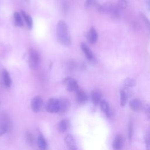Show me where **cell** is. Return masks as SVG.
<instances>
[{
	"mask_svg": "<svg viewBox=\"0 0 150 150\" xmlns=\"http://www.w3.org/2000/svg\"><path fill=\"white\" fill-rule=\"evenodd\" d=\"M56 36L58 41L63 45L68 46L71 44V38L68 32L66 23L59 21L56 26Z\"/></svg>",
	"mask_w": 150,
	"mask_h": 150,
	"instance_id": "1",
	"label": "cell"
},
{
	"mask_svg": "<svg viewBox=\"0 0 150 150\" xmlns=\"http://www.w3.org/2000/svg\"><path fill=\"white\" fill-rule=\"evenodd\" d=\"M46 109L50 113H57L60 109V101L56 98H50L48 100Z\"/></svg>",
	"mask_w": 150,
	"mask_h": 150,
	"instance_id": "2",
	"label": "cell"
},
{
	"mask_svg": "<svg viewBox=\"0 0 150 150\" xmlns=\"http://www.w3.org/2000/svg\"><path fill=\"white\" fill-rule=\"evenodd\" d=\"M63 84L69 91L77 92L79 89L77 82L72 77H67L63 80Z\"/></svg>",
	"mask_w": 150,
	"mask_h": 150,
	"instance_id": "3",
	"label": "cell"
},
{
	"mask_svg": "<svg viewBox=\"0 0 150 150\" xmlns=\"http://www.w3.org/2000/svg\"><path fill=\"white\" fill-rule=\"evenodd\" d=\"M39 61V55L36 50L32 49L29 52L28 63L31 68H35L38 65Z\"/></svg>",
	"mask_w": 150,
	"mask_h": 150,
	"instance_id": "4",
	"label": "cell"
},
{
	"mask_svg": "<svg viewBox=\"0 0 150 150\" xmlns=\"http://www.w3.org/2000/svg\"><path fill=\"white\" fill-rule=\"evenodd\" d=\"M43 105V100L40 96H35L33 98L31 101V108L32 110L37 112L40 111Z\"/></svg>",
	"mask_w": 150,
	"mask_h": 150,
	"instance_id": "5",
	"label": "cell"
},
{
	"mask_svg": "<svg viewBox=\"0 0 150 150\" xmlns=\"http://www.w3.org/2000/svg\"><path fill=\"white\" fill-rule=\"evenodd\" d=\"M64 141L67 148L69 150H76V144L73 137L71 135H67L64 138Z\"/></svg>",
	"mask_w": 150,
	"mask_h": 150,
	"instance_id": "6",
	"label": "cell"
},
{
	"mask_svg": "<svg viewBox=\"0 0 150 150\" xmlns=\"http://www.w3.org/2000/svg\"><path fill=\"white\" fill-rule=\"evenodd\" d=\"M87 38L88 42L91 44H94L97 42V38H98V35H97V31L93 27L91 28L88 30L87 34Z\"/></svg>",
	"mask_w": 150,
	"mask_h": 150,
	"instance_id": "7",
	"label": "cell"
},
{
	"mask_svg": "<svg viewBox=\"0 0 150 150\" xmlns=\"http://www.w3.org/2000/svg\"><path fill=\"white\" fill-rule=\"evenodd\" d=\"M76 101L78 104H84L87 101L88 97H87V96L86 95V94L84 91H83L80 90H79L76 92Z\"/></svg>",
	"mask_w": 150,
	"mask_h": 150,
	"instance_id": "8",
	"label": "cell"
},
{
	"mask_svg": "<svg viewBox=\"0 0 150 150\" xmlns=\"http://www.w3.org/2000/svg\"><path fill=\"white\" fill-rule=\"evenodd\" d=\"M37 143H38V146L40 150H47V142H46L45 138H44L43 135L41 133H39V134L38 135Z\"/></svg>",
	"mask_w": 150,
	"mask_h": 150,
	"instance_id": "9",
	"label": "cell"
},
{
	"mask_svg": "<svg viewBox=\"0 0 150 150\" xmlns=\"http://www.w3.org/2000/svg\"><path fill=\"white\" fill-rule=\"evenodd\" d=\"M114 8L113 5L110 2H106L98 7V11L103 13H111Z\"/></svg>",
	"mask_w": 150,
	"mask_h": 150,
	"instance_id": "10",
	"label": "cell"
},
{
	"mask_svg": "<svg viewBox=\"0 0 150 150\" xmlns=\"http://www.w3.org/2000/svg\"><path fill=\"white\" fill-rule=\"evenodd\" d=\"M59 101H60V109H59V113L64 114L67 111L69 107V101L65 98H63L59 100Z\"/></svg>",
	"mask_w": 150,
	"mask_h": 150,
	"instance_id": "11",
	"label": "cell"
},
{
	"mask_svg": "<svg viewBox=\"0 0 150 150\" xmlns=\"http://www.w3.org/2000/svg\"><path fill=\"white\" fill-rule=\"evenodd\" d=\"M81 48L88 60H92L93 59V53L86 43L82 42L81 43Z\"/></svg>",
	"mask_w": 150,
	"mask_h": 150,
	"instance_id": "12",
	"label": "cell"
},
{
	"mask_svg": "<svg viewBox=\"0 0 150 150\" xmlns=\"http://www.w3.org/2000/svg\"><path fill=\"white\" fill-rule=\"evenodd\" d=\"M9 128V124L8 120H4L0 123V136L5 134Z\"/></svg>",
	"mask_w": 150,
	"mask_h": 150,
	"instance_id": "13",
	"label": "cell"
},
{
	"mask_svg": "<svg viewBox=\"0 0 150 150\" xmlns=\"http://www.w3.org/2000/svg\"><path fill=\"white\" fill-rule=\"evenodd\" d=\"M129 105L131 109L134 111H138L142 108L141 102L138 99H133L129 103Z\"/></svg>",
	"mask_w": 150,
	"mask_h": 150,
	"instance_id": "14",
	"label": "cell"
},
{
	"mask_svg": "<svg viewBox=\"0 0 150 150\" xmlns=\"http://www.w3.org/2000/svg\"><path fill=\"white\" fill-rule=\"evenodd\" d=\"M21 15L23 17L25 21L26 22V24L29 29H32L33 27V20L32 17L28 13H26V12L23 11H21Z\"/></svg>",
	"mask_w": 150,
	"mask_h": 150,
	"instance_id": "15",
	"label": "cell"
},
{
	"mask_svg": "<svg viewBox=\"0 0 150 150\" xmlns=\"http://www.w3.org/2000/svg\"><path fill=\"white\" fill-rule=\"evenodd\" d=\"M91 98L93 103L97 105L98 103H100L101 98V94L100 91L97 90L93 91L91 93Z\"/></svg>",
	"mask_w": 150,
	"mask_h": 150,
	"instance_id": "16",
	"label": "cell"
},
{
	"mask_svg": "<svg viewBox=\"0 0 150 150\" xmlns=\"http://www.w3.org/2000/svg\"><path fill=\"white\" fill-rule=\"evenodd\" d=\"M100 108L101 109V110L107 115V116H110V114H111V111H110V107L109 105L108 104V103L105 101V100H102L100 101Z\"/></svg>",
	"mask_w": 150,
	"mask_h": 150,
	"instance_id": "17",
	"label": "cell"
},
{
	"mask_svg": "<svg viewBox=\"0 0 150 150\" xmlns=\"http://www.w3.org/2000/svg\"><path fill=\"white\" fill-rule=\"evenodd\" d=\"M3 77H4V82L5 86L6 87H9L11 85L12 80L9 73L5 69H4L3 71Z\"/></svg>",
	"mask_w": 150,
	"mask_h": 150,
	"instance_id": "18",
	"label": "cell"
},
{
	"mask_svg": "<svg viewBox=\"0 0 150 150\" xmlns=\"http://www.w3.org/2000/svg\"><path fill=\"white\" fill-rule=\"evenodd\" d=\"M122 138L120 135H117L116 138L114 139V144H113V147L114 149L115 150H118L121 149L122 144Z\"/></svg>",
	"mask_w": 150,
	"mask_h": 150,
	"instance_id": "19",
	"label": "cell"
},
{
	"mask_svg": "<svg viewBox=\"0 0 150 150\" xmlns=\"http://www.w3.org/2000/svg\"><path fill=\"white\" fill-rule=\"evenodd\" d=\"M67 128V121L65 120H61L58 124L57 129L60 132H64Z\"/></svg>",
	"mask_w": 150,
	"mask_h": 150,
	"instance_id": "20",
	"label": "cell"
},
{
	"mask_svg": "<svg viewBox=\"0 0 150 150\" xmlns=\"http://www.w3.org/2000/svg\"><path fill=\"white\" fill-rule=\"evenodd\" d=\"M13 17H14V19H15V21L16 25L20 27L22 26H23V21L22 20V18H21L20 13L17 12H14Z\"/></svg>",
	"mask_w": 150,
	"mask_h": 150,
	"instance_id": "21",
	"label": "cell"
},
{
	"mask_svg": "<svg viewBox=\"0 0 150 150\" xmlns=\"http://www.w3.org/2000/svg\"><path fill=\"white\" fill-rule=\"evenodd\" d=\"M120 100H121V105H124L127 100V94L124 90L120 91Z\"/></svg>",
	"mask_w": 150,
	"mask_h": 150,
	"instance_id": "22",
	"label": "cell"
},
{
	"mask_svg": "<svg viewBox=\"0 0 150 150\" xmlns=\"http://www.w3.org/2000/svg\"><path fill=\"white\" fill-rule=\"evenodd\" d=\"M26 141L30 145H33L34 144V137L31 132H27L26 134Z\"/></svg>",
	"mask_w": 150,
	"mask_h": 150,
	"instance_id": "23",
	"label": "cell"
},
{
	"mask_svg": "<svg viewBox=\"0 0 150 150\" xmlns=\"http://www.w3.org/2000/svg\"><path fill=\"white\" fill-rule=\"evenodd\" d=\"M124 84L125 86L127 87H133L135 85V80L131 79V78H127L124 80Z\"/></svg>",
	"mask_w": 150,
	"mask_h": 150,
	"instance_id": "24",
	"label": "cell"
},
{
	"mask_svg": "<svg viewBox=\"0 0 150 150\" xmlns=\"http://www.w3.org/2000/svg\"><path fill=\"white\" fill-rule=\"evenodd\" d=\"M141 16H142V20H143L145 25H146V26L147 27L148 30L150 31V21L146 17V16H145L143 14H141Z\"/></svg>",
	"mask_w": 150,
	"mask_h": 150,
	"instance_id": "25",
	"label": "cell"
},
{
	"mask_svg": "<svg viewBox=\"0 0 150 150\" xmlns=\"http://www.w3.org/2000/svg\"><path fill=\"white\" fill-rule=\"evenodd\" d=\"M127 6V2L124 0H120L118 4V8L119 9H123Z\"/></svg>",
	"mask_w": 150,
	"mask_h": 150,
	"instance_id": "26",
	"label": "cell"
},
{
	"mask_svg": "<svg viewBox=\"0 0 150 150\" xmlns=\"http://www.w3.org/2000/svg\"><path fill=\"white\" fill-rule=\"evenodd\" d=\"M144 111L146 115L150 118V105H146L143 107Z\"/></svg>",
	"mask_w": 150,
	"mask_h": 150,
	"instance_id": "27",
	"label": "cell"
},
{
	"mask_svg": "<svg viewBox=\"0 0 150 150\" xmlns=\"http://www.w3.org/2000/svg\"><path fill=\"white\" fill-rule=\"evenodd\" d=\"M97 0H86L85 2V6L86 7H90L92 5H93Z\"/></svg>",
	"mask_w": 150,
	"mask_h": 150,
	"instance_id": "28",
	"label": "cell"
},
{
	"mask_svg": "<svg viewBox=\"0 0 150 150\" xmlns=\"http://www.w3.org/2000/svg\"><path fill=\"white\" fill-rule=\"evenodd\" d=\"M146 4L148 9L150 11V0H146Z\"/></svg>",
	"mask_w": 150,
	"mask_h": 150,
	"instance_id": "29",
	"label": "cell"
}]
</instances>
